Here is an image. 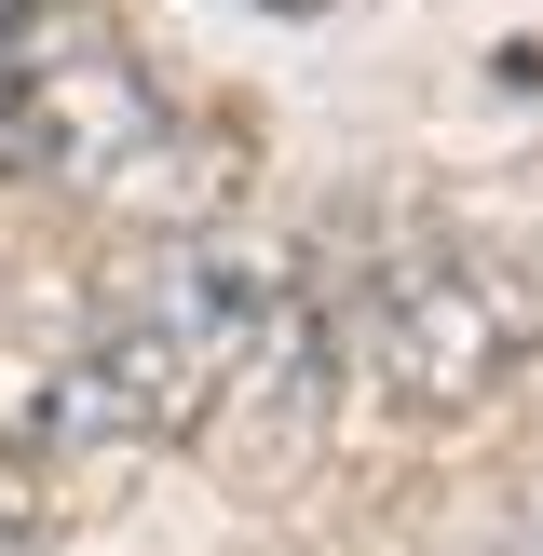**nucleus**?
Instances as JSON below:
<instances>
[{
	"instance_id": "obj_4",
	"label": "nucleus",
	"mask_w": 543,
	"mask_h": 556,
	"mask_svg": "<svg viewBox=\"0 0 543 556\" xmlns=\"http://www.w3.org/2000/svg\"><path fill=\"white\" fill-rule=\"evenodd\" d=\"M27 14H54V0H0V54H14V41H27Z\"/></svg>"
},
{
	"instance_id": "obj_1",
	"label": "nucleus",
	"mask_w": 543,
	"mask_h": 556,
	"mask_svg": "<svg viewBox=\"0 0 543 556\" xmlns=\"http://www.w3.org/2000/svg\"><path fill=\"white\" fill-rule=\"evenodd\" d=\"M299 271L258 258V244H217V231H163L123 286L96 299L81 353H54L41 380V434L54 448H96V434H190L217 394V367L244 353V326L286 299Z\"/></svg>"
},
{
	"instance_id": "obj_3",
	"label": "nucleus",
	"mask_w": 543,
	"mask_h": 556,
	"mask_svg": "<svg viewBox=\"0 0 543 556\" xmlns=\"http://www.w3.org/2000/svg\"><path fill=\"white\" fill-rule=\"evenodd\" d=\"M326 380H340V340H326V299L313 286H286L258 326H244V353L217 367V394H204V448H217V476L231 489H286V476H313V448H326Z\"/></svg>"
},
{
	"instance_id": "obj_5",
	"label": "nucleus",
	"mask_w": 543,
	"mask_h": 556,
	"mask_svg": "<svg viewBox=\"0 0 543 556\" xmlns=\"http://www.w3.org/2000/svg\"><path fill=\"white\" fill-rule=\"evenodd\" d=\"M272 14H326V0H272Z\"/></svg>"
},
{
	"instance_id": "obj_2",
	"label": "nucleus",
	"mask_w": 543,
	"mask_h": 556,
	"mask_svg": "<svg viewBox=\"0 0 543 556\" xmlns=\"http://www.w3.org/2000/svg\"><path fill=\"white\" fill-rule=\"evenodd\" d=\"M326 340H340L353 380H380L394 407H476L516 380V353L543 340L530 286H516L503 258H476V244H380V271L326 313Z\"/></svg>"
}]
</instances>
